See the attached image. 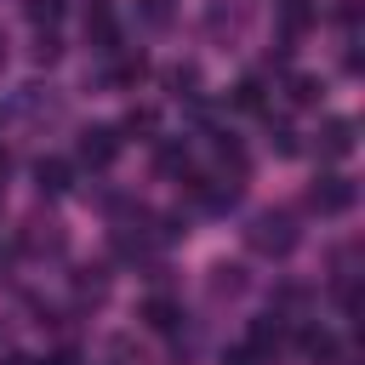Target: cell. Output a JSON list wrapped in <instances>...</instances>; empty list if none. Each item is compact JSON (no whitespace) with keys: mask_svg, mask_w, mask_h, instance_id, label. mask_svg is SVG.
<instances>
[{"mask_svg":"<svg viewBox=\"0 0 365 365\" xmlns=\"http://www.w3.org/2000/svg\"><path fill=\"white\" fill-rule=\"evenodd\" d=\"M222 365H262V354H251V348H234V354H222Z\"/></svg>","mask_w":365,"mask_h":365,"instance_id":"11","label":"cell"},{"mask_svg":"<svg viewBox=\"0 0 365 365\" xmlns=\"http://www.w3.org/2000/svg\"><path fill=\"white\" fill-rule=\"evenodd\" d=\"M325 154H348L354 148V125L348 120H325V143H319Z\"/></svg>","mask_w":365,"mask_h":365,"instance_id":"4","label":"cell"},{"mask_svg":"<svg viewBox=\"0 0 365 365\" xmlns=\"http://www.w3.org/2000/svg\"><path fill=\"white\" fill-rule=\"evenodd\" d=\"M143 319H148L154 331H171V325H177V302H171V297H154V302L143 308Z\"/></svg>","mask_w":365,"mask_h":365,"instance_id":"6","label":"cell"},{"mask_svg":"<svg viewBox=\"0 0 365 365\" xmlns=\"http://www.w3.org/2000/svg\"><path fill=\"white\" fill-rule=\"evenodd\" d=\"M120 154V131L114 125H91V131H80V160L86 165H108Z\"/></svg>","mask_w":365,"mask_h":365,"instance_id":"2","label":"cell"},{"mask_svg":"<svg viewBox=\"0 0 365 365\" xmlns=\"http://www.w3.org/2000/svg\"><path fill=\"white\" fill-rule=\"evenodd\" d=\"M251 245H257V251H291V245H297L291 217H285V211H262V217L251 222Z\"/></svg>","mask_w":365,"mask_h":365,"instance_id":"1","label":"cell"},{"mask_svg":"<svg viewBox=\"0 0 365 365\" xmlns=\"http://www.w3.org/2000/svg\"><path fill=\"white\" fill-rule=\"evenodd\" d=\"M314 91H319V86H314L308 74H297V80H291V103H314Z\"/></svg>","mask_w":365,"mask_h":365,"instance_id":"9","label":"cell"},{"mask_svg":"<svg viewBox=\"0 0 365 365\" xmlns=\"http://www.w3.org/2000/svg\"><path fill=\"white\" fill-rule=\"evenodd\" d=\"M137 17H143L148 29H165V23L177 17V6H171V0H137Z\"/></svg>","mask_w":365,"mask_h":365,"instance_id":"7","label":"cell"},{"mask_svg":"<svg viewBox=\"0 0 365 365\" xmlns=\"http://www.w3.org/2000/svg\"><path fill=\"white\" fill-rule=\"evenodd\" d=\"M6 365H34V359H23V354H11V359H6Z\"/></svg>","mask_w":365,"mask_h":365,"instance_id":"12","label":"cell"},{"mask_svg":"<svg viewBox=\"0 0 365 365\" xmlns=\"http://www.w3.org/2000/svg\"><path fill=\"white\" fill-rule=\"evenodd\" d=\"M34 177H40V188H46V194H63V188H68V165H63V160H40V165H34Z\"/></svg>","mask_w":365,"mask_h":365,"instance_id":"5","label":"cell"},{"mask_svg":"<svg viewBox=\"0 0 365 365\" xmlns=\"http://www.w3.org/2000/svg\"><path fill=\"white\" fill-rule=\"evenodd\" d=\"M302 354H308V359H331V354H336L331 331H302Z\"/></svg>","mask_w":365,"mask_h":365,"instance_id":"8","label":"cell"},{"mask_svg":"<svg viewBox=\"0 0 365 365\" xmlns=\"http://www.w3.org/2000/svg\"><path fill=\"white\" fill-rule=\"evenodd\" d=\"M57 11H63V6H57V0H29V17H34V23H40V17H46V23H51V17H57Z\"/></svg>","mask_w":365,"mask_h":365,"instance_id":"10","label":"cell"},{"mask_svg":"<svg viewBox=\"0 0 365 365\" xmlns=\"http://www.w3.org/2000/svg\"><path fill=\"white\" fill-rule=\"evenodd\" d=\"M308 200H314L319 211H342V205H354V182H348V177H319Z\"/></svg>","mask_w":365,"mask_h":365,"instance_id":"3","label":"cell"}]
</instances>
